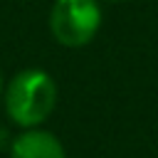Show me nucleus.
Wrapping results in <instances>:
<instances>
[{"instance_id":"obj_5","label":"nucleus","mask_w":158,"mask_h":158,"mask_svg":"<svg viewBox=\"0 0 158 158\" xmlns=\"http://www.w3.org/2000/svg\"><path fill=\"white\" fill-rule=\"evenodd\" d=\"M106 2H123V0H106Z\"/></svg>"},{"instance_id":"obj_1","label":"nucleus","mask_w":158,"mask_h":158,"mask_svg":"<svg viewBox=\"0 0 158 158\" xmlns=\"http://www.w3.org/2000/svg\"><path fill=\"white\" fill-rule=\"evenodd\" d=\"M57 106V84L44 69L17 72L5 89V111L22 128H40Z\"/></svg>"},{"instance_id":"obj_4","label":"nucleus","mask_w":158,"mask_h":158,"mask_svg":"<svg viewBox=\"0 0 158 158\" xmlns=\"http://www.w3.org/2000/svg\"><path fill=\"white\" fill-rule=\"evenodd\" d=\"M0 94H2V74H0Z\"/></svg>"},{"instance_id":"obj_2","label":"nucleus","mask_w":158,"mask_h":158,"mask_svg":"<svg viewBox=\"0 0 158 158\" xmlns=\"http://www.w3.org/2000/svg\"><path fill=\"white\" fill-rule=\"evenodd\" d=\"M101 27L99 0H54L49 10L52 37L64 47L89 44Z\"/></svg>"},{"instance_id":"obj_3","label":"nucleus","mask_w":158,"mask_h":158,"mask_svg":"<svg viewBox=\"0 0 158 158\" xmlns=\"http://www.w3.org/2000/svg\"><path fill=\"white\" fill-rule=\"evenodd\" d=\"M10 158H67L62 141L44 128H27L12 141Z\"/></svg>"}]
</instances>
